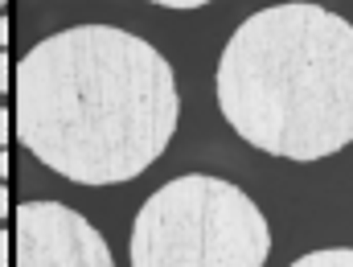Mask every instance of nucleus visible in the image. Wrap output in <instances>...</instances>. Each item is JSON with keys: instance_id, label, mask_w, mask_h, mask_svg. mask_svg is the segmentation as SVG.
<instances>
[{"instance_id": "obj_1", "label": "nucleus", "mask_w": 353, "mask_h": 267, "mask_svg": "<svg viewBox=\"0 0 353 267\" xmlns=\"http://www.w3.org/2000/svg\"><path fill=\"white\" fill-rule=\"evenodd\" d=\"M181 119L173 66L115 25H74L37 41L17 66V136L79 185L140 177Z\"/></svg>"}, {"instance_id": "obj_2", "label": "nucleus", "mask_w": 353, "mask_h": 267, "mask_svg": "<svg viewBox=\"0 0 353 267\" xmlns=\"http://www.w3.org/2000/svg\"><path fill=\"white\" fill-rule=\"evenodd\" d=\"M218 107L271 157L341 152L353 144V25L308 0L251 12L218 58Z\"/></svg>"}, {"instance_id": "obj_3", "label": "nucleus", "mask_w": 353, "mask_h": 267, "mask_svg": "<svg viewBox=\"0 0 353 267\" xmlns=\"http://www.w3.org/2000/svg\"><path fill=\"white\" fill-rule=\"evenodd\" d=\"M132 267H263V210L230 181L189 173L161 185L132 222Z\"/></svg>"}, {"instance_id": "obj_4", "label": "nucleus", "mask_w": 353, "mask_h": 267, "mask_svg": "<svg viewBox=\"0 0 353 267\" xmlns=\"http://www.w3.org/2000/svg\"><path fill=\"white\" fill-rule=\"evenodd\" d=\"M12 267H115L107 239L62 201H25L17 210Z\"/></svg>"}, {"instance_id": "obj_5", "label": "nucleus", "mask_w": 353, "mask_h": 267, "mask_svg": "<svg viewBox=\"0 0 353 267\" xmlns=\"http://www.w3.org/2000/svg\"><path fill=\"white\" fill-rule=\"evenodd\" d=\"M292 267H353V247H329V251H312V255H300Z\"/></svg>"}, {"instance_id": "obj_6", "label": "nucleus", "mask_w": 353, "mask_h": 267, "mask_svg": "<svg viewBox=\"0 0 353 267\" xmlns=\"http://www.w3.org/2000/svg\"><path fill=\"white\" fill-rule=\"evenodd\" d=\"M152 4H165V8H201V4H214V0H152Z\"/></svg>"}, {"instance_id": "obj_7", "label": "nucleus", "mask_w": 353, "mask_h": 267, "mask_svg": "<svg viewBox=\"0 0 353 267\" xmlns=\"http://www.w3.org/2000/svg\"><path fill=\"white\" fill-rule=\"evenodd\" d=\"M12 87V66H8V54H0V90Z\"/></svg>"}, {"instance_id": "obj_8", "label": "nucleus", "mask_w": 353, "mask_h": 267, "mask_svg": "<svg viewBox=\"0 0 353 267\" xmlns=\"http://www.w3.org/2000/svg\"><path fill=\"white\" fill-rule=\"evenodd\" d=\"M12 259V239H8V230H0V267H8Z\"/></svg>"}, {"instance_id": "obj_9", "label": "nucleus", "mask_w": 353, "mask_h": 267, "mask_svg": "<svg viewBox=\"0 0 353 267\" xmlns=\"http://www.w3.org/2000/svg\"><path fill=\"white\" fill-rule=\"evenodd\" d=\"M8 136H12V115L0 107V144H8Z\"/></svg>"}, {"instance_id": "obj_10", "label": "nucleus", "mask_w": 353, "mask_h": 267, "mask_svg": "<svg viewBox=\"0 0 353 267\" xmlns=\"http://www.w3.org/2000/svg\"><path fill=\"white\" fill-rule=\"evenodd\" d=\"M4 214H8V189L0 185V218H4Z\"/></svg>"}, {"instance_id": "obj_11", "label": "nucleus", "mask_w": 353, "mask_h": 267, "mask_svg": "<svg viewBox=\"0 0 353 267\" xmlns=\"http://www.w3.org/2000/svg\"><path fill=\"white\" fill-rule=\"evenodd\" d=\"M0 46H8V21L0 17Z\"/></svg>"}, {"instance_id": "obj_12", "label": "nucleus", "mask_w": 353, "mask_h": 267, "mask_svg": "<svg viewBox=\"0 0 353 267\" xmlns=\"http://www.w3.org/2000/svg\"><path fill=\"white\" fill-rule=\"evenodd\" d=\"M8 169H12L8 165V152H0V177H8Z\"/></svg>"}, {"instance_id": "obj_13", "label": "nucleus", "mask_w": 353, "mask_h": 267, "mask_svg": "<svg viewBox=\"0 0 353 267\" xmlns=\"http://www.w3.org/2000/svg\"><path fill=\"white\" fill-rule=\"evenodd\" d=\"M0 8H4V0H0Z\"/></svg>"}]
</instances>
